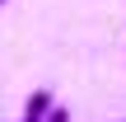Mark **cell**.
I'll list each match as a JSON object with an SVG mask.
<instances>
[{"label":"cell","mask_w":126,"mask_h":122,"mask_svg":"<svg viewBox=\"0 0 126 122\" xmlns=\"http://www.w3.org/2000/svg\"><path fill=\"white\" fill-rule=\"evenodd\" d=\"M51 108H56L51 89H33V94H28V108H23V118H19V122H47V118H51Z\"/></svg>","instance_id":"obj_1"},{"label":"cell","mask_w":126,"mask_h":122,"mask_svg":"<svg viewBox=\"0 0 126 122\" xmlns=\"http://www.w3.org/2000/svg\"><path fill=\"white\" fill-rule=\"evenodd\" d=\"M47 122H70V113H65V108H51V118Z\"/></svg>","instance_id":"obj_2"},{"label":"cell","mask_w":126,"mask_h":122,"mask_svg":"<svg viewBox=\"0 0 126 122\" xmlns=\"http://www.w3.org/2000/svg\"><path fill=\"white\" fill-rule=\"evenodd\" d=\"M0 5H5V0H0Z\"/></svg>","instance_id":"obj_3"}]
</instances>
